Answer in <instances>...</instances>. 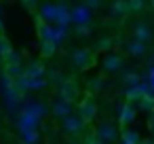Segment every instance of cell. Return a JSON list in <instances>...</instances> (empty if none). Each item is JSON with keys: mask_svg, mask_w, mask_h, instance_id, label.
Segmentation results:
<instances>
[{"mask_svg": "<svg viewBox=\"0 0 154 144\" xmlns=\"http://www.w3.org/2000/svg\"><path fill=\"white\" fill-rule=\"evenodd\" d=\"M47 112H49V108L42 102H38V100L23 102L19 114H17V127H19V131L21 133H26V131H38V125H40V121H42V117Z\"/></svg>", "mask_w": 154, "mask_h": 144, "instance_id": "1", "label": "cell"}, {"mask_svg": "<svg viewBox=\"0 0 154 144\" xmlns=\"http://www.w3.org/2000/svg\"><path fill=\"white\" fill-rule=\"evenodd\" d=\"M59 11H61V2L59 5H53V2H45L38 7V17L42 24H49V26H55L57 19H59Z\"/></svg>", "mask_w": 154, "mask_h": 144, "instance_id": "2", "label": "cell"}, {"mask_svg": "<svg viewBox=\"0 0 154 144\" xmlns=\"http://www.w3.org/2000/svg\"><path fill=\"white\" fill-rule=\"evenodd\" d=\"M70 15H72V24L76 28H89L91 26V19H93V11H89L85 5H76L70 9Z\"/></svg>", "mask_w": 154, "mask_h": 144, "instance_id": "3", "label": "cell"}, {"mask_svg": "<svg viewBox=\"0 0 154 144\" xmlns=\"http://www.w3.org/2000/svg\"><path fill=\"white\" fill-rule=\"evenodd\" d=\"M5 64H7V68H5V74H9L13 81L15 78H19L21 74H23V57H21V53H17V51H13L7 59H5Z\"/></svg>", "mask_w": 154, "mask_h": 144, "instance_id": "4", "label": "cell"}, {"mask_svg": "<svg viewBox=\"0 0 154 144\" xmlns=\"http://www.w3.org/2000/svg\"><path fill=\"white\" fill-rule=\"evenodd\" d=\"M85 123H91L95 117H97V106H95V100L89 95V98H85L80 104H78V112H76Z\"/></svg>", "mask_w": 154, "mask_h": 144, "instance_id": "5", "label": "cell"}, {"mask_svg": "<svg viewBox=\"0 0 154 144\" xmlns=\"http://www.w3.org/2000/svg\"><path fill=\"white\" fill-rule=\"evenodd\" d=\"M76 98H78V85L72 78H63V83L59 85V100L72 104Z\"/></svg>", "mask_w": 154, "mask_h": 144, "instance_id": "6", "label": "cell"}, {"mask_svg": "<svg viewBox=\"0 0 154 144\" xmlns=\"http://www.w3.org/2000/svg\"><path fill=\"white\" fill-rule=\"evenodd\" d=\"M95 133H97V140H101V142H106V144H112L114 140H118V129H116V125H112V123H101Z\"/></svg>", "mask_w": 154, "mask_h": 144, "instance_id": "7", "label": "cell"}, {"mask_svg": "<svg viewBox=\"0 0 154 144\" xmlns=\"http://www.w3.org/2000/svg\"><path fill=\"white\" fill-rule=\"evenodd\" d=\"M118 121H120L122 127H127L135 121V106L131 102H125V104L118 106Z\"/></svg>", "mask_w": 154, "mask_h": 144, "instance_id": "8", "label": "cell"}, {"mask_svg": "<svg viewBox=\"0 0 154 144\" xmlns=\"http://www.w3.org/2000/svg\"><path fill=\"white\" fill-rule=\"evenodd\" d=\"M72 62H74V66H76V68L85 70V68H89V66H91L93 55H91V51H89V49H76V51L72 53Z\"/></svg>", "mask_w": 154, "mask_h": 144, "instance_id": "9", "label": "cell"}, {"mask_svg": "<svg viewBox=\"0 0 154 144\" xmlns=\"http://www.w3.org/2000/svg\"><path fill=\"white\" fill-rule=\"evenodd\" d=\"M47 74V68L42 66V62H30L26 68H23V76L34 81V78H45Z\"/></svg>", "mask_w": 154, "mask_h": 144, "instance_id": "10", "label": "cell"}, {"mask_svg": "<svg viewBox=\"0 0 154 144\" xmlns=\"http://www.w3.org/2000/svg\"><path fill=\"white\" fill-rule=\"evenodd\" d=\"M133 40L146 45L148 40H152V28L148 24H135L133 26Z\"/></svg>", "mask_w": 154, "mask_h": 144, "instance_id": "11", "label": "cell"}, {"mask_svg": "<svg viewBox=\"0 0 154 144\" xmlns=\"http://www.w3.org/2000/svg\"><path fill=\"white\" fill-rule=\"evenodd\" d=\"M82 127H85V121H82L78 114H74V112L63 119V129H66L68 133H80Z\"/></svg>", "mask_w": 154, "mask_h": 144, "instance_id": "12", "label": "cell"}, {"mask_svg": "<svg viewBox=\"0 0 154 144\" xmlns=\"http://www.w3.org/2000/svg\"><path fill=\"white\" fill-rule=\"evenodd\" d=\"M51 110H53V114H55L57 119L63 121L66 117L72 114V104H68V102H63V100H55L53 106H51Z\"/></svg>", "mask_w": 154, "mask_h": 144, "instance_id": "13", "label": "cell"}, {"mask_svg": "<svg viewBox=\"0 0 154 144\" xmlns=\"http://www.w3.org/2000/svg\"><path fill=\"white\" fill-rule=\"evenodd\" d=\"M127 51L133 55V57H143L146 53H148V47L143 45V43H137V40H129V45H127Z\"/></svg>", "mask_w": 154, "mask_h": 144, "instance_id": "14", "label": "cell"}, {"mask_svg": "<svg viewBox=\"0 0 154 144\" xmlns=\"http://www.w3.org/2000/svg\"><path fill=\"white\" fill-rule=\"evenodd\" d=\"M53 28H55V26H49V24L38 21V36H40V43H51V40H53Z\"/></svg>", "mask_w": 154, "mask_h": 144, "instance_id": "15", "label": "cell"}, {"mask_svg": "<svg viewBox=\"0 0 154 144\" xmlns=\"http://www.w3.org/2000/svg\"><path fill=\"white\" fill-rule=\"evenodd\" d=\"M120 66H122V57H120V55H108V57L103 59L106 72H116Z\"/></svg>", "mask_w": 154, "mask_h": 144, "instance_id": "16", "label": "cell"}, {"mask_svg": "<svg viewBox=\"0 0 154 144\" xmlns=\"http://www.w3.org/2000/svg\"><path fill=\"white\" fill-rule=\"evenodd\" d=\"M68 34H70V32H68V28L55 26V28H53V40H51V43H53V45L57 47V45H61V43H63V40L68 38Z\"/></svg>", "mask_w": 154, "mask_h": 144, "instance_id": "17", "label": "cell"}, {"mask_svg": "<svg viewBox=\"0 0 154 144\" xmlns=\"http://www.w3.org/2000/svg\"><path fill=\"white\" fill-rule=\"evenodd\" d=\"M137 106H139L141 110H146V112H154V95H152V93L143 95L141 100H137Z\"/></svg>", "mask_w": 154, "mask_h": 144, "instance_id": "18", "label": "cell"}, {"mask_svg": "<svg viewBox=\"0 0 154 144\" xmlns=\"http://www.w3.org/2000/svg\"><path fill=\"white\" fill-rule=\"evenodd\" d=\"M122 140H125V142H129V144H141L139 133H137L135 129H125V131H122Z\"/></svg>", "mask_w": 154, "mask_h": 144, "instance_id": "19", "label": "cell"}, {"mask_svg": "<svg viewBox=\"0 0 154 144\" xmlns=\"http://www.w3.org/2000/svg\"><path fill=\"white\" fill-rule=\"evenodd\" d=\"M11 53H13V47H11V43H9L5 36H0V57H2V59H7Z\"/></svg>", "mask_w": 154, "mask_h": 144, "instance_id": "20", "label": "cell"}, {"mask_svg": "<svg viewBox=\"0 0 154 144\" xmlns=\"http://www.w3.org/2000/svg\"><path fill=\"white\" fill-rule=\"evenodd\" d=\"M47 85H49L47 78H34V81L28 78V91H40V89H45Z\"/></svg>", "mask_w": 154, "mask_h": 144, "instance_id": "21", "label": "cell"}, {"mask_svg": "<svg viewBox=\"0 0 154 144\" xmlns=\"http://www.w3.org/2000/svg\"><path fill=\"white\" fill-rule=\"evenodd\" d=\"M125 13H129V2H114L112 5V15L122 17Z\"/></svg>", "mask_w": 154, "mask_h": 144, "instance_id": "22", "label": "cell"}, {"mask_svg": "<svg viewBox=\"0 0 154 144\" xmlns=\"http://www.w3.org/2000/svg\"><path fill=\"white\" fill-rule=\"evenodd\" d=\"M55 51H57V47H55L53 43H40V53H42V57H53Z\"/></svg>", "mask_w": 154, "mask_h": 144, "instance_id": "23", "label": "cell"}, {"mask_svg": "<svg viewBox=\"0 0 154 144\" xmlns=\"http://www.w3.org/2000/svg\"><path fill=\"white\" fill-rule=\"evenodd\" d=\"M143 78L139 76V74H135V72H129V74H125L122 76V83H127L129 87H135V85H139Z\"/></svg>", "mask_w": 154, "mask_h": 144, "instance_id": "24", "label": "cell"}, {"mask_svg": "<svg viewBox=\"0 0 154 144\" xmlns=\"http://www.w3.org/2000/svg\"><path fill=\"white\" fill-rule=\"evenodd\" d=\"M21 140H23V144H38L40 133L38 131H26V133H21Z\"/></svg>", "mask_w": 154, "mask_h": 144, "instance_id": "25", "label": "cell"}, {"mask_svg": "<svg viewBox=\"0 0 154 144\" xmlns=\"http://www.w3.org/2000/svg\"><path fill=\"white\" fill-rule=\"evenodd\" d=\"M146 83H148V89H150V93L154 95V64H148V74H146Z\"/></svg>", "mask_w": 154, "mask_h": 144, "instance_id": "26", "label": "cell"}, {"mask_svg": "<svg viewBox=\"0 0 154 144\" xmlns=\"http://www.w3.org/2000/svg\"><path fill=\"white\" fill-rule=\"evenodd\" d=\"M47 83H59V85H61V83H63V76H61L57 70H51L49 76H47Z\"/></svg>", "mask_w": 154, "mask_h": 144, "instance_id": "27", "label": "cell"}, {"mask_svg": "<svg viewBox=\"0 0 154 144\" xmlns=\"http://www.w3.org/2000/svg\"><path fill=\"white\" fill-rule=\"evenodd\" d=\"M110 47H112V38L106 36V38H99V40H97V49H99V51H106V49H110Z\"/></svg>", "mask_w": 154, "mask_h": 144, "instance_id": "28", "label": "cell"}, {"mask_svg": "<svg viewBox=\"0 0 154 144\" xmlns=\"http://www.w3.org/2000/svg\"><path fill=\"white\" fill-rule=\"evenodd\" d=\"M143 9H146V2H139V0L129 2V11H143Z\"/></svg>", "mask_w": 154, "mask_h": 144, "instance_id": "29", "label": "cell"}, {"mask_svg": "<svg viewBox=\"0 0 154 144\" xmlns=\"http://www.w3.org/2000/svg\"><path fill=\"white\" fill-rule=\"evenodd\" d=\"M89 89L91 91H99L101 89V78H91L89 81Z\"/></svg>", "mask_w": 154, "mask_h": 144, "instance_id": "30", "label": "cell"}, {"mask_svg": "<svg viewBox=\"0 0 154 144\" xmlns=\"http://www.w3.org/2000/svg\"><path fill=\"white\" fill-rule=\"evenodd\" d=\"M85 144H106V142H101V140H97V136H89V138L85 140Z\"/></svg>", "mask_w": 154, "mask_h": 144, "instance_id": "31", "label": "cell"}, {"mask_svg": "<svg viewBox=\"0 0 154 144\" xmlns=\"http://www.w3.org/2000/svg\"><path fill=\"white\" fill-rule=\"evenodd\" d=\"M76 34L78 36H89L91 34V28H76Z\"/></svg>", "mask_w": 154, "mask_h": 144, "instance_id": "32", "label": "cell"}, {"mask_svg": "<svg viewBox=\"0 0 154 144\" xmlns=\"http://www.w3.org/2000/svg\"><path fill=\"white\" fill-rule=\"evenodd\" d=\"M23 7H26V9H36L38 5H36V2H23Z\"/></svg>", "mask_w": 154, "mask_h": 144, "instance_id": "33", "label": "cell"}, {"mask_svg": "<svg viewBox=\"0 0 154 144\" xmlns=\"http://www.w3.org/2000/svg\"><path fill=\"white\" fill-rule=\"evenodd\" d=\"M2 30H5V26H2V19H0V36H2Z\"/></svg>", "mask_w": 154, "mask_h": 144, "instance_id": "34", "label": "cell"}, {"mask_svg": "<svg viewBox=\"0 0 154 144\" xmlns=\"http://www.w3.org/2000/svg\"><path fill=\"white\" fill-rule=\"evenodd\" d=\"M150 127H152V131H154V117H152V121H150Z\"/></svg>", "mask_w": 154, "mask_h": 144, "instance_id": "35", "label": "cell"}, {"mask_svg": "<svg viewBox=\"0 0 154 144\" xmlns=\"http://www.w3.org/2000/svg\"><path fill=\"white\" fill-rule=\"evenodd\" d=\"M120 144H129V142H125V140H120Z\"/></svg>", "mask_w": 154, "mask_h": 144, "instance_id": "36", "label": "cell"}, {"mask_svg": "<svg viewBox=\"0 0 154 144\" xmlns=\"http://www.w3.org/2000/svg\"><path fill=\"white\" fill-rule=\"evenodd\" d=\"M150 7H152V9H154V2H152V5H150Z\"/></svg>", "mask_w": 154, "mask_h": 144, "instance_id": "37", "label": "cell"}, {"mask_svg": "<svg viewBox=\"0 0 154 144\" xmlns=\"http://www.w3.org/2000/svg\"><path fill=\"white\" fill-rule=\"evenodd\" d=\"M0 11H2V5H0Z\"/></svg>", "mask_w": 154, "mask_h": 144, "instance_id": "38", "label": "cell"}]
</instances>
